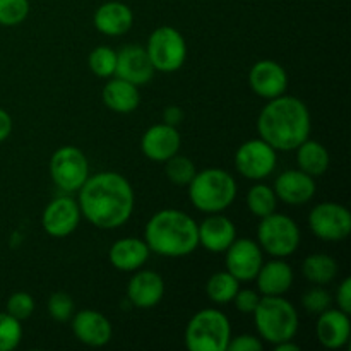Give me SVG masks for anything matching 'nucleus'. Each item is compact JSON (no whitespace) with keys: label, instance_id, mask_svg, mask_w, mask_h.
<instances>
[{"label":"nucleus","instance_id":"nucleus-4","mask_svg":"<svg viewBox=\"0 0 351 351\" xmlns=\"http://www.w3.org/2000/svg\"><path fill=\"white\" fill-rule=\"evenodd\" d=\"M192 206L204 215L223 213L235 202L237 180L223 168H204L187 185Z\"/></svg>","mask_w":351,"mask_h":351},{"label":"nucleus","instance_id":"nucleus-42","mask_svg":"<svg viewBox=\"0 0 351 351\" xmlns=\"http://www.w3.org/2000/svg\"><path fill=\"white\" fill-rule=\"evenodd\" d=\"M274 350L276 351H300V346H298L293 339H288V341L274 345Z\"/></svg>","mask_w":351,"mask_h":351},{"label":"nucleus","instance_id":"nucleus-16","mask_svg":"<svg viewBox=\"0 0 351 351\" xmlns=\"http://www.w3.org/2000/svg\"><path fill=\"white\" fill-rule=\"evenodd\" d=\"M182 137L177 127L168 123H154L141 137V151L147 160L165 163L180 151Z\"/></svg>","mask_w":351,"mask_h":351},{"label":"nucleus","instance_id":"nucleus-10","mask_svg":"<svg viewBox=\"0 0 351 351\" xmlns=\"http://www.w3.org/2000/svg\"><path fill=\"white\" fill-rule=\"evenodd\" d=\"M235 170L247 180L259 182L271 177L278 167V151L264 139H249L235 151Z\"/></svg>","mask_w":351,"mask_h":351},{"label":"nucleus","instance_id":"nucleus-38","mask_svg":"<svg viewBox=\"0 0 351 351\" xmlns=\"http://www.w3.org/2000/svg\"><path fill=\"white\" fill-rule=\"evenodd\" d=\"M264 341L256 335L232 336L226 351H263Z\"/></svg>","mask_w":351,"mask_h":351},{"label":"nucleus","instance_id":"nucleus-34","mask_svg":"<svg viewBox=\"0 0 351 351\" xmlns=\"http://www.w3.org/2000/svg\"><path fill=\"white\" fill-rule=\"evenodd\" d=\"M302 307L307 314L319 315L332 307V295L321 285H314L302 295Z\"/></svg>","mask_w":351,"mask_h":351},{"label":"nucleus","instance_id":"nucleus-11","mask_svg":"<svg viewBox=\"0 0 351 351\" xmlns=\"http://www.w3.org/2000/svg\"><path fill=\"white\" fill-rule=\"evenodd\" d=\"M308 228L322 242H343L351 233V213L338 202H319L311 209Z\"/></svg>","mask_w":351,"mask_h":351},{"label":"nucleus","instance_id":"nucleus-31","mask_svg":"<svg viewBox=\"0 0 351 351\" xmlns=\"http://www.w3.org/2000/svg\"><path fill=\"white\" fill-rule=\"evenodd\" d=\"M89 71L101 79H110L115 74V65H117V51L112 47L106 45H99L95 50H91L88 57Z\"/></svg>","mask_w":351,"mask_h":351},{"label":"nucleus","instance_id":"nucleus-39","mask_svg":"<svg viewBox=\"0 0 351 351\" xmlns=\"http://www.w3.org/2000/svg\"><path fill=\"white\" fill-rule=\"evenodd\" d=\"M336 304L339 311L351 314V278H345L336 290Z\"/></svg>","mask_w":351,"mask_h":351},{"label":"nucleus","instance_id":"nucleus-25","mask_svg":"<svg viewBox=\"0 0 351 351\" xmlns=\"http://www.w3.org/2000/svg\"><path fill=\"white\" fill-rule=\"evenodd\" d=\"M101 99L115 113H132L141 105L139 86L120 77H110L101 91Z\"/></svg>","mask_w":351,"mask_h":351},{"label":"nucleus","instance_id":"nucleus-35","mask_svg":"<svg viewBox=\"0 0 351 351\" xmlns=\"http://www.w3.org/2000/svg\"><path fill=\"white\" fill-rule=\"evenodd\" d=\"M47 311L53 321L69 322L75 314V304L67 291H55L48 298Z\"/></svg>","mask_w":351,"mask_h":351},{"label":"nucleus","instance_id":"nucleus-24","mask_svg":"<svg viewBox=\"0 0 351 351\" xmlns=\"http://www.w3.org/2000/svg\"><path fill=\"white\" fill-rule=\"evenodd\" d=\"M93 23L98 33L105 36H122L129 33L134 24V12L125 2L110 0L95 10Z\"/></svg>","mask_w":351,"mask_h":351},{"label":"nucleus","instance_id":"nucleus-23","mask_svg":"<svg viewBox=\"0 0 351 351\" xmlns=\"http://www.w3.org/2000/svg\"><path fill=\"white\" fill-rule=\"evenodd\" d=\"M151 250L144 239L137 237H123L112 243L108 250V261L117 271L134 273L141 269L149 261Z\"/></svg>","mask_w":351,"mask_h":351},{"label":"nucleus","instance_id":"nucleus-5","mask_svg":"<svg viewBox=\"0 0 351 351\" xmlns=\"http://www.w3.org/2000/svg\"><path fill=\"white\" fill-rule=\"evenodd\" d=\"M257 336L267 345L293 339L298 332V312L290 300L281 297H261L254 311Z\"/></svg>","mask_w":351,"mask_h":351},{"label":"nucleus","instance_id":"nucleus-7","mask_svg":"<svg viewBox=\"0 0 351 351\" xmlns=\"http://www.w3.org/2000/svg\"><path fill=\"white\" fill-rule=\"evenodd\" d=\"M300 242V226L293 218L276 211L266 218H261L257 226V243L264 254L278 259H287L297 252Z\"/></svg>","mask_w":351,"mask_h":351},{"label":"nucleus","instance_id":"nucleus-2","mask_svg":"<svg viewBox=\"0 0 351 351\" xmlns=\"http://www.w3.org/2000/svg\"><path fill=\"white\" fill-rule=\"evenodd\" d=\"M312 119L307 105L297 96L281 95L267 99L257 117V132L276 151H295L311 137Z\"/></svg>","mask_w":351,"mask_h":351},{"label":"nucleus","instance_id":"nucleus-6","mask_svg":"<svg viewBox=\"0 0 351 351\" xmlns=\"http://www.w3.org/2000/svg\"><path fill=\"white\" fill-rule=\"evenodd\" d=\"M185 346L191 351H226L232 339V324L225 312L202 308L185 328Z\"/></svg>","mask_w":351,"mask_h":351},{"label":"nucleus","instance_id":"nucleus-9","mask_svg":"<svg viewBox=\"0 0 351 351\" xmlns=\"http://www.w3.org/2000/svg\"><path fill=\"white\" fill-rule=\"evenodd\" d=\"M50 178L64 194H75L89 178V161L75 146H62L48 163Z\"/></svg>","mask_w":351,"mask_h":351},{"label":"nucleus","instance_id":"nucleus-1","mask_svg":"<svg viewBox=\"0 0 351 351\" xmlns=\"http://www.w3.org/2000/svg\"><path fill=\"white\" fill-rule=\"evenodd\" d=\"M81 216L99 230H115L125 225L136 208L134 187L117 171L89 175L77 191Z\"/></svg>","mask_w":351,"mask_h":351},{"label":"nucleus","instance_id":"nucleus-21","mask_svg":"<svg viewBox=\"0 0 351 351\" xmlns=\"http://www.w3.org/2000/svg\"><path fill=\"white\" fill-rule=\"evenodd\" d=\"M351 332L350 314L339 308H328L317 315L315 335L317 341L328 350H341L348 345Z\"/></svg>","mask_w":351,"mask_h":351},{"label":"nucleus","instance_id":"nucleus-27","mask_svg":"<svg viewBox=\"0 0 351 351\" xmlns=\"http://www.w3.org/2000/svg\"><path fill=\"white\" fill-rule=\"evenodd\" d=\"M338 261L329 254H312V256L305 257L302 263V274L312 285H321V287L331 285L338 278Z\"/></svg>","mask_w":351,"mask_h":351},{"label":"nucleus","instance_id":"nucleus-3","mask_svg":"<svg viewBox=\"0 0 351 351\" xmlns=\"http://www.w3.org/2000/svg\"><path fill=\"white\" fill-rule=\"evenodd\" d=\"M144 242L161 257H187L199 247L197 221L180 209H161L146 223Z\"/></svg>","mask_w":351,"mask_h":351},{"label":"nucleus","instance_id":"nucleus-13","mask_svg":"<svg viewBox=\"0 0 351 351\" xmlns=\"http://www.w3.org/2000/svg\"><path fill=\"white\" fill-rule=\"evenodd\" d=\"M225 267L240 283L254 281L264 263V252L252 239H239L225 250Z\"/></svg>","mask_w":351,"mask_h":351},{"label":"nucleus","instance_id":"nucleus-8","mask_svg":"<svg viewBox=\"0 0 351 351\" xmlns=\"http://www.w3.org/2000/svg\"><path fill=\"white\" fill-rule=\"evenodd\" d=\"M144 48L154 71L163 74L180 71L187 60V41L173 26L156 27L149 34Z\"/></svg>","mask_w":351,"mask_h":351},{"label":"nucleus","instance_id":"nucleus-12","mask_svg":"<svg viewBox=\"0 0 351 351\" xmlns=\"http://www.w3.org/2000/svg\"><path fill=\"white\" fill-rule=\"evenodd\" d=\"M81 209L71 195H58L47 204L41 215V226L45 233L53 239H65L77 230L81 223Z\"/></svg>","mask_w":351,"mask_h":351},{"label":"nucleus","instance_id":"nucleus-18","mask_svg":"<svg viewBox=\"0 0 351 351\" xmlns=\"http://www.w3.org/2000/svg\"><path fill=\"white\" fill-rule=\"evenodd\" d=\"M273 189L278 201L283 204L305 206L314 199L317 185H315L314 177L295 168V170H287L278 175Z\"/></svg>","mask_w":351,"mask_h":351},{"label":"nucleus","instance_id":"nucleus-32","mask_svg":"<svg viewBox=\"0 0 351 351\" xmlns=\"http://www.w3.org/2000/svg\"><path fill=\"white\" fill-rule=\"evenodd\" d=\"M23 341V324L7 312H0V351H12Z\"/></svg>","mask_w":351,"mask_h":351},{"label":"nucleus","instance_id":"nucleus-17","mask_svg":"<svg viewBox=\"0 0 351 351\" xmlns=\"http://www.w3.org/2000/svg\"><path fill=\"white\" fill-rule=\"evenodd\" d=\"M154 67L147 57L146 48L141 45H125L117 51L115 77L136 86L147 84L154 77Z\"/></svg>","mask_w":351,"mask_h":351},{"label":"nucleus","instance_id":"nucleus-30","mask_svg":"<svg viewBox=\"0 0 351 351\" xmlns=\"http://www.w3.org/2000/svg\"><path fill=\"white\" fill-rule=\"evenodd\" d=\"M165 173L167 178L173 185L178 187H187L192 182L194 175L197 173L195 163L189 156H182V154H175L170 160L165 161Z\"/></svg>","mask_w":351,"mask_h":351},{"label":"nucleus","instance_id":"nucleus-22","mask_svg":"<svg viewBox=\"0 0 351 351\" xmlns=\"http://www.w3.org/2000/svg\"><path fill=\"white\" fill-rule=\"evenodd\" d=\"M295 274L290 264L285 259L271 257V261L263 263L259 273L254 278L257 283V291L263 297H281L293 287Z\"/></svg>","mask_w":351,"mask_h":351},{"label":"nucleus","instance_id":"nucleus-15","mask_svg":"<svg viewBox=\"0 0 351 351\" xmlns=\"http://www.w3.org/2000/svg\"><path fill=\"white\" fill-rule=\"evenodd\" d=\"M71 328L75 339L91 348H101L112 341L113 328L108 317L93 308H82L71 319Z\"/></svg>","mask_w":351,"mask_h":351},{"label":"nucleus","instance_id":"nucleus-36","mask_svg":"<svg viewBox=\"0 0 351 351\" xmlns=\"http://www.w3.org/2000/svg\"><path fill=\"white\" fill-rule=\"evenodd\" d=\"M5 312L17 321H26L34 312V298L27 291H16L7 300Z\"/></svg>","mask_w":351,"mask_h":351},{"label":"nucleus","instance_id":"nucleus-19","mask_svg":"<svg viewBox=\"0 0 351 351\" xmlns=\"http://www.w3.org/2000/svg\"><path fill=\"white\" fill-rule=\"evenodd\" d=\"M165 280L151 269H137L127 283V298L137 308H153L163 300Z\"/></svg>","mask_w":351,"mask_h":351},{"label":"nucleus","instance_id":"nucleus-20","mask_svg":"<svg viewBox=\"0 0 351 351\" xmlns=\"http://www.w3.org/2000/svg\"><path fill=\"white\" fill-rule=\"evenodd\" d=\"M199 245L208 252L223 254L237 239V226L228 216L223 213L208 215L201 223H197Z\"/></svg>","mask_w":351,"mask_h":351},{"label":"nucleus","instance_id":"nucleus-33","mask_svg":"<svg viewBox=\"0 0 351 351\" xmlns=\"http://www.w3.org/2000/svg\"><path fill=\"white\" fill-rule=\"evenodd\" d=\"M29 9V0H0V26H19L27 19Z\"/></svg>","mask_w":351,"mask_h":351},{"label":"nucleus","instance_id":"nucleus-28","mask_svg":"<svg viewBox=\"0 0 351 351\" xmlns=\"http://www.w3.org/2000/svg\"><path fill=\"white\" fill-rule=\"evenodd\" d=\"M240 290V281L228 271H218L206 281V295L216 305L232 304L237 291Z\"/></svg>","mask_w":351,"mask_h":351},{"label":"nucleus","instance_id":"nucleus-37","mask_svg":"<svg viewBox=\"0 0 351 351\" xmlns=\"http://www.w3.org/2000/svg\"><path fill=\"white\" fill-rule=\"evenodd\" d=\"M261 297H263V295H261L259 291L250 290V288H240V290L237 291L232 304L235 305V308L240 314L252 315L254 311L257 308V305H259Z\"/></svg>","mask_w":351,"mask_h":351},{"label":"nucleus","instance_id":"nucleus-41","mask_svg":"<svg viewBox=\"0 0 351 351\" xmlns=\"http://www.w3.org/2000/svg\"><path fill=\"white\" fill-rule=\"evenodd\" d=\"M12 117L9 112H5L3 108H0V143H3L5 139H9V136L12 134Z\"/></svg>","mask_w":351,"mask_h":351},{"label":"nucleus","instance_id":"nucleus-26","mask_svg":"<svg viewBox=\"0 0 351 351\" xmlns=\"http://www.w3.org/2000/svg\"><path fill=\"white\" fill-rule=\"evenodd\" d=\"M295 151H297L298 170H302L304 173L311 175L314 178L322 177L328 171L331 156H329V151L326 149L324 144L308 137Z\"/></svg>","mask_w":351,"mask_h":351},{"label":"nucleus","instance_id":"nucleus-29","mask_svg":"<svg viewBox=\"0 0 351 351\" xmlns=\"http://www.w3.org/2000/svg\"><path fill=\"white\" fill-rule=\"evenodd\" d=\"M247 208H249L250 215L256 216V218H266L271 213L276 211L278 208V197L274 194V189L269 187L267 184H263L259 180V184H256L254 187L249 189L247 192Z\"/></svg>","mask_w":351,"mask_h":351},{"label":"nucleus","instance_id":"nucleus-14","mask_svg":"<svg viewBox=\"0 0 351 351\" xmlns=\"http://www.w3.org/2000/svg\"><path fill=\"white\" fill-rule=\"evenodd\" d=\"M250 91L263 99H273L285 95L288 89V74L276 60L256 62L249 71Z\"/></svg>","mask_w":351,"mask_h":351},{"label":"nucleus","instance_id":"nucleus-40","mask_svg":"<svg viewBox=\"0 0 351 351\" xmlns=\"http://www.w3.org/2000/svg\"><path fill=\"white\" fill-rule=\"evenodd\" d=\"M184 110L180 108L178 105H170L163 110V122L168 123V125L177 127L178 123L184 120Z\"/></svg>","mask_w":351,"mask_h":351}]
</instances>
